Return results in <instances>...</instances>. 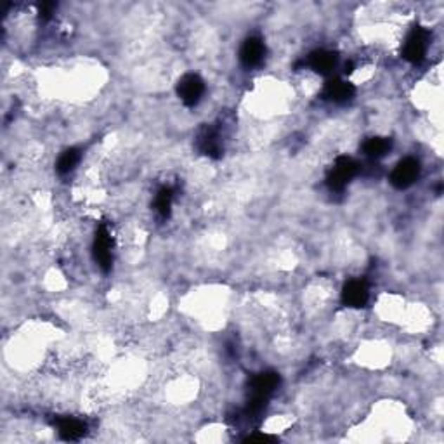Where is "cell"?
I'll return each instance as SVG.
<instances>
[{
    "label": "cell",
    "instance_id": "14",
    "mask_svg": "<svg viewBox=\"0 0 444 444\" xmlns=\"http://www.w3.org/2000/svg\"><path fill=\"white\" fill-rule=\"evenodd\" d=\"M78 160H80V151L77 148H70L66 151L61 153V156L58 158V163H56V170L59 174H68L77 167Z\"/></svg>",
    "mask_w": 444,
    "mask_h": 444
},
{
    "label": "cell",
    "instance_id": "4",
    "mask_svg": "<svg viewBox=\"0 0 444 444\" xmlns=\"http://www.w3.org/2000/svg\"><path fill=\"white\" fill-rule=\"evenodd\" d=\"M419 175H420L419 160L408 156V158H402L401 162L394 167L393 174H391V184L398 189H406L412 184H415Z\"/></svg>",
    "mask_w": 444,
    "mask_h": 444
},
{
    "label": "cell",
    "instance_id": "1",
    "mask_svg": "<svg viewBox=\"0 0 444 444\" xmlns=\"http://www.w3.org/2000/svg\"><path fill=\"white\" fill-rule=\"evenodd\" d=\"M279 375L276 372H262L257 373L250 380V399L247 405L248 415H259L266 408L271 394L278 389Z\"/></svg>",
    "mask_w": 444,
    "mask_h": 444
},
{
    "label": "cell",
    "instance_id": "10",
    "mask_svg": "<svg viewBox=\"0 0 444 444\" xmlns=\"http://www.w3.org/2000/svg\"><path fill=\"white\" fill-rule=\"evenodd\" d=\"M266 54V46H264L262 39L259 37H250L243 42L240 51V59L243 63V66L247 68H253V66L260 65Z\"/></svg>",
    "mask_w": 444,
    "mask_h": 444
},
{
    "label": "cell",
    "instance_id": "6",
    "mask_svg": "<svg viewBox=\"0 0 444 444\" xmlns=\"http://www.w3.org/2000/svg\"><path fill=\"white\" fill-rule=\"evenodd\" d=\"M205 92V84L198 75H184L177 84V94L186 106H196Z\"/></svg>",
    "mask_w": 444,
    "mask_h": 444
},
{
    "label": "cell",
    "instance_id": "5",
    "mask_svg": "<svg viewBox=\"0 0 444 444\" xmlns=\"http://www.w3.org/2000/svg\"><path fill=\"white\" fill-rule=\"evenodd\" d=\"M111 247H113V238H111L106 224H99L98 231H96V240H94V259H96V262H98V266L104 272L110 271L111 264H113Z\"/></svg>",
    "mask_w": 444,
    "mask_h": 444
},
{
    "label": "cell",
    "instance_id": "2",
    "mask_svg": "<svg viewBox=\"0 0 444 444\" xmlns=\"http://www.w3.org/2000/svg\"><path fill=\"white\" fill-rule=\"evenodd\" d=\"M429 42H431V32L421 28V26H415L410 32V35L406 37L405 47H402V58L413 63V65H419L427 54Z\"/></svg>",
    "mask_w": 444,
    "mask_h": 444
},
{
    "label": "cell",
    "instance_id": "17",
    "mask_svg": "<svg viewBox=\"0 0 444 444\" xmlns=\"http://www.w3.org/2000/svg\"><path fill=\"white\" fill-rule=\"evenodd\" d=\"M271 436H266V434H255V436H248L247 439H245V443H266V441H271Z\"/></svg>",
    "mask_w": 444,
    "mask_h": 444
},
{
    "label": "cell",
    "instance_id": "11",
    "mask_svg": "<svg viewBox=\"0 0 444 444\" xmlns=\"http://www.w3.org/2000/svg\"><path fill=\"white\" fill-rule=\"evenodd\" d=\"M337 61H338L337 52L319 49V51H315V52H311V54H309L307 63H305V65L311 66V68L315 70L316 73L328 75L331 72V70L335 68V66H337Z\"/></svg>",
    "mask_w": 444,
    "mask_h": 444
},
{
    "label": "cell",
    "instance_id": "8",
    "mask_svg": "<svg viewBox=\"0 0 444 444\" xmlns=\"http://www.w3.org/2000/svg\"><path fill=\"white\" fill-rule=\"evenodd\" d=\"M356 94V89L349 82L341 80V78H331L324 84L323 89V98L328 101H334V103H347Z\"/></svg>",
    "mask_w": 444,
    "mask_h": 444
},
{
    "label": "cell",
    "instance_id": "13",
    "mask_svg": "<svg viewBox=\"0 0 444 444\" xmlns=\"http://www.w3.org/2000/svg\"><path fill=\"white\" fill-rule=\"evenodd\" d=\"M391 148H393V141L387 137H372L363 144L364 155L372 156V158H380L386 153H389Z\"/></svg>",
    "mask_w": 444,
    "mask_h": 444
},
{
    "label": "cell",
    "instance_id": "16",
    "mask_svg": "<svg viewBox=\"0 0 444 444\" xmlns=\"http://www.w3.org/2000/svg\"><path fill=\"white\" fill-rule=\"evenodd\" d=\"M56 2H42V4H39V14H40V18H42L44 21H47V20H51V16H52V13H54L56 11Z\"/></svg>",
    "mask_w": 444,
    "mask_h": 444
},
{
    "label": "cell",
    "instance_id": "3",
    "mask_svg": "<svg viewBox=\"0 0 444 444\" xmlns=\"http://www.w3.org/2000/svg\"><path fill=\"white\" fill-rule=\"evenodd\" d=\"M360 172V165L357 162H354L349 156H338L335 160L334 169L330 170V174L326 175V184L331 191H342L345 188L347 182Z\"/></svg>",
    "mask_w": 444,
    "mask_h": 444
},
{
    "label": "cell",
    "instance_id": "9",
    "mask_svg": "<svg viewBox=\"0 0 444 444\" xmlns=\"http://www.w3.org/2000/svg\"><path fill=\"white\" fill-rule=\"evenodd\" d=\"M198 149L203 153L205 156H210V158H221L222 156V146L221 139H219V132L212 127H203L201 132L198 134L196 139Z\"/></svg>",
    "mask_w": 444,
    "mask_h": 444
},
{
    "label": "cell",
    "instance_id": "7",
    "mask_svg": "<svg viewBox=\"0 0 444 444\" xmlns=\"http://www.w3.org/2000/svg\"><path fill=\"white\" fill-rule=\"evenodd\" d=\"M368 297H370V292H368V285L363 279H350V281L345 283L344 290H342V302L354 309L364 307Z\"/></svg>",
    "mask_w": 444,
    "mask_h": 444
},
{
    "label": "cell",
    "instance_id": "15",
    "mask_svg": "<svg viewBox=\"0 0 444 444\" xmlns=\"http://www.w3.org/2000/svg\"><path fill=\"white\" fill-rule=\"evenodd\" d=\"M172 198L174 191L170 188H162L158 195L155 198V208L162 219L170 217V210H172Z\"/></svg>",
    "mask_w": 444,
    "mask_h": 444
},
{
    "label": "cell",
    "instance_id": "12",
    "mask_svg": "<svg viewBox=\"0 0 444 444\" xmlns=\"http://www.w3.org/2000/svg\"><path fill=\"white\" fill-rule=\"evenodd\" d=\"M58 431L65 441H78L82 436H85V427L84 421L75 420V419H59L58 420Z\"/></svg>",
    "mask_w": 444,
    "mask_h": 444
}]
</instances>
